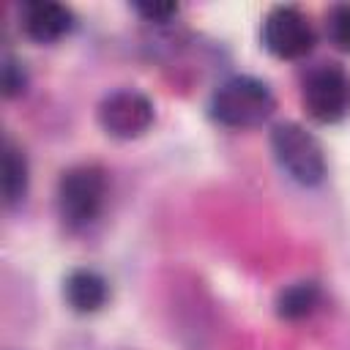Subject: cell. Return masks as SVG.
Here are the masks:
<instances>
[{"mask_svg":"<svg viewBox=\"0 0 350 350\" xmlns=\"http://www.w3.org/2000/svg\"><path fill=\"white\" fill-rule=\"evenodd\" d=\"M27 194V161L19 148L5 142L3 148V197L5 205L22 202Z\"/></svg>","mask_w":350,"mask_h":350,"instance_id":"cell-10","label":"cell"},{"mask_svg":"<svg viewBox=\"0 0 350 350\" xmlns=\"http://www.w3.org/2000/svg\"><path fill=\"white\" fill-rule=\"evenodd\" d=\"M273 112V93L254 77H232L211 98V115L230 129H252Z\"/></svg>","mask_w":350,"mask_h":350,"instance_id":"cell-1","label":"cell"},{"mask_svg":"<svg viewBox=\"0 0 350 350\" xmlns=\"http://www.w3.org/2000/svg\"><path fill=\"white\" fill-rule=\"evenodd\" d=\"M98 123L109 137L118 139L142 137L153 123V104L139 90H115L98 104Z\"/></svg>","mask_w":350,"mask_h":350,"instance_id":"cell-6","label":"cell"},{"mask_svg":"<svg viewBox=\"0 0 350 350\" xmlns=\"http://www.w3.org/2000/svg\"><path fill=\"white\" fill-rule=\"evenodd\" d=\"M320 304V290L314 282H295L290 287H284L276 298V312L284 320H301L306 314L314 312V306Z\"/></svg>","mask_w":350,"mask_h":350,"instance_id":"cell-9","label":"cell"},{"mask_svg":"<svg viewBox=\"0 0 350 350\" xmlns=\"http://www.w3.org/2000/svg\"><path fill=\"white\" fill-rule=\"evenodd\" d=\"M134 11L150 22H167L170 16L178 14V5L175 3H134Z\"/></svg>","mask_w":350,"mask_h":350,"instance_id":"cell-13","label":"cell"},{"mask_svg":"<svg viewBox=\"0 0 350 350\" xmlns=\"http://www.w3.org/2000/svg\"><path fill=\"white\" fill-rule=\"evenodd\" d=\"M306 112L317 123H339L350 115V74L339 66H317L304 82Z\"/></svg>","mask_w":350,"mask_h":350,"instance_id":"cell-4","label":"cell"},{"mask_svg":"<svg viewBox=\"0 0 350 350\" xmlns=\"http://www.w3.org/2000/svg\"><path fill=\"white\" fill-rule=\"evenodd\" d=\"M262 44L271 55L282 60H295L312 52L314 46V30L309 19L293 8V5H276L268 11L262 22Z\"/></svg>","mask_w":350,"mask_h":350,"instance_id":"cell-5","label":"cell"},{"mask_svg":"<svg viewBox=\"0 0 350 350\" xmlns=\"http://www.w3.org/2000/svg\"><path fill=\"white\" fill-rule=\"evenodd\" d=\"M328 33H331V41L342 49V52H350V3H342L331 11L328 16Z\"/></svg>","mask_w":350,"mask_h":350,"instance_id":"cell-11","label":"cell"},{"mask_svg":"<svg viewBox=\"0 0 350 350\" xmlns=\"http://www.w3.org/2000/svg\"><path fill=\"white\" fill-rule=\"evenodd\" d=\"M19 25L22 30L38 41V44H52L57 38H63L71 25H74V16L66 5L60 3H52V0H33V3H25L22 11H19Z\"/></svg>","mask_w":350,"mask_h":350,"instance_id":"cell-7","label":"cell"},{"mask_svg":"<svg viewBox=\"0 0 350 350\" xmlns=\"http://www.w3.org/2000/svg\"><path fill=\"white\" fill-rule=\"evenodd\" d=\"M271 148L279 167L301 186H317L325 178L323 145L298 123H279L271 134Z\"/></svg>","mask_w":350,"mask_h":350,"instance_id":"cell-2","label":"cell"},{"mask_svg":"<svg viewBox=\"0 0 350 350\" xmlns=\"http://www.w3.org/2000/svg\"><path fill=\"white\" fill-rule=\"evenodd\" d=\"M25 71H22V66L11 57V55H5V60H3V93L5 96H16V93H22L25 90Z\"/></svg>","mask_w":350,"mask_h":350,"instance_id":"cell-12","label":"cell"},{"mask_svg":"<svg viewBox=\"0 0 350 350\" xmlns=\"http://www.w3.org/2000/svg\"><path fill=\"white\" fill-rule=\"evenodd\" d=\"M107 180L98 167H71L57 183V211L68 227H88L104 205Z\"/></svg>","mask_w":350,"mask_h":350,"instance_id":"cell-3","label":"cell"},{"mask_svg":"<svg viewBox=\"0 0 350 350\" xmlns=\"http://www.w3.org/2000/svg\"><path fill=\"white\" fill-rule=\"evenodd\" d=\"M63 295L68 301V306L74 312H98L104 304H107V282L101 273L96 271H88V268H79V271H71L66 276V284H63Z\"/></svg>","mask_w":350,"mask_h":350,"instance_id":"cell-8","label":"cell"}]
</instances>
